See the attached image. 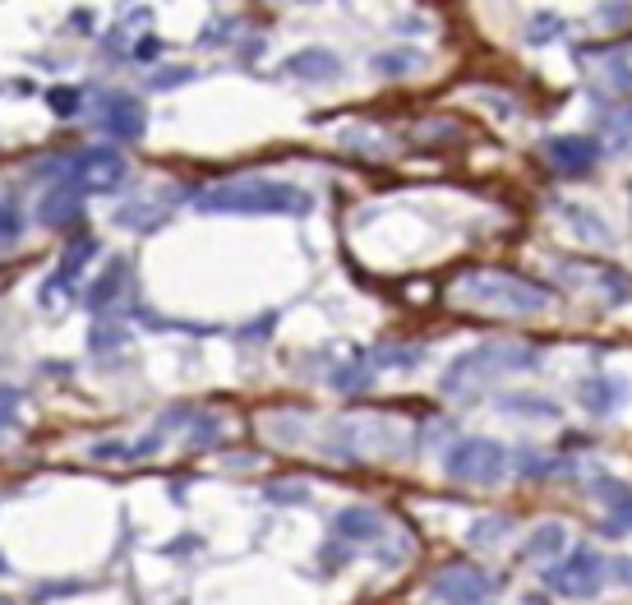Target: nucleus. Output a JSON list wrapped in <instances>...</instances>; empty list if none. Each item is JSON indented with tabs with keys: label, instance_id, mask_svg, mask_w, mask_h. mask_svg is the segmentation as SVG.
Segmentation results:
<instances>
[{
	"label": "nucleus",
	"instance_id": "nucleus-26",
	"mask_svg": "<svg viewBox=\"0 0 632 605\" xmlns=\"http://www.w3.org/2000/svg\"><path fill=\"white\" fill-rule=\"evenodd\" d=\"M194 79H199L194 65H162V70L148 74V88H153V93H176V88L194 84Z\"/></svg>",
	"mask_w": 632,
	"mask_h": 605
},
{
	"label": "nucleus",
	"instance_id": "nucleus-33",
	"mask_svg": "<svg viewBox=\"0 0 632 605\" xmlns=\"http://www.w3.org/2000/svg\"><path fill=\"white\" fill-rule=\"evenodd\" d=\"M563 28H568V24H563L559 14H536V24L526 28V37H531V42H536V47H540V42H545V37L563 33Z\"/></svg>",
	"mask_w": 632,
	"mask_h": 605
},
{
	"label": "nucleus",
	"instance_id": "nucleus-2",
	"mask_svg": "<svg viewBox=\"0 0 632 605\" xmlns=\"http://www.w3.org/2000/svg\"><path fill=\"white\" fill-rule=\"evenodd\" d=\"M453 301L466 310H489V315H545L559 301L554 287L508 268H471L453 282Z\"/></svg>",
	"mask_w": 632,
	"mask_h": 605
},
{
	"label": "nucleus",
	"instance_id": "nucleus-25",
	"mask_svg": "<svg viewBox=\"0 0 632 605\" xmlns=\"http://www.w3.org/2000/svg\"><path fill=\"white\" fill-rule=\"evenodd\" d=\"M508 536H513V518H508V513H494V518H476V527L466 532V541L489 550V545H503Z\"/></svg>",
	"mask_w": 632,
	"mask_h": 605
},
{
	"label": "nucleus",
	"instance_id": "nucleus-23",
	"mask_svg": "<svg viewBox=\"0 0 632 605\" xmlns=\"http://www.w3.org/2000/svg\"><path fill=\"white\" fill-rule=\"evenodd\" d=\"M116 222L148 236L157 222H167V208H162V199H153V204H125V208H116Z\"/></svg>",
	"mask_w": 632,
	"mask_h": 605
},
{
	"label": "nucleus",
	"instance_id": "nucleus-16",
	"mask_svg": "<svg viewBox=\"0 0 632 605\" xmlns=\"http://www.w3.org/2000/svg\"><path fill=\"white\" fill-rule=\"evenodd\" d=\"M79 213H84V194L70 190V185H51L42 194V204H37V222L42 227H70V222H79Z\"/></svg>",
	"mask_w": 632,
	"mask_h": 605
},
{
	"label": "nucleus",
	"instance_id": "nucleus-14",
	"mask_svg": "<svg viewBox=\"0 0 632 605\" xmlns=\"http://www.w3.org/2000/svg\"><path fill=\"white\" fill-rule=\"evenodd\" d=\"M287 74L305 79V84H333L342 74V56L328 47H300L296 56H287Z\"/></svg>",
	"mask_w": 632,
	"mask_h": 605
},
{
	"label": "nucleus",
	"instance_id": "nucleus-24",
	"mask_svg": "<svg viewBox=\"0 0 632 605\" xmlns=\"http://www.w3.org/2000/svg\"><path fill=\"white\" fill-rule=\"evenodd\" d=\"M328 384H333L337 393H360V388H370V384H374V365H370V356L360 351L356 365H337Z\"/></svg>",
	"mask_w": 632,
	"mask_h": 605
},
{
	"label": "nucleus",
	"instance_id": "nucleus-10",
	"mask_svg": "<svg viewBox=\"0 0 632 605\" xmlns=\"http://www.w3.org/2000/svg\"><path fill=\"white\" fill-rule=\"evenodd\" d=\"M130 282H134V264H130V259H111V264L102 268L93 282H88L84 310H93L97 319L111 315L116 305H125V291H130Z\"/></svg>",
	"mask_w": 632,
	"mask_h": 605
},
{
	"label": "nucleus",
	"instance_id": "nucleus-1",
	"mask_svg": "<svg viewBox=\"0 0 632 605\" xmlns=\"http://www.w3.org/2000/svg\"><path fill=\"white\" fill-rule=\"evenodd\" d=\"M199 213H245V218H305L314 194L277 176H231V181L194 190Z\"/></svg>",
	"mask_w": 632,
	"mask_h": 605
},
{
	"label": "nucleus",
	"instance_id": "nucleus-28",
	"mask_svg": "<svg viewBox=\"0 0 632 605\" xmlns=\"http://www.w3.org/2000/svg\"><path fill=\"white\" fill-rule=\"evenodd\" d=\"M591 495H596L600 504H605V509H614V504H623V499H628L632 490L619 481V476H596V481H591Z\"/></svg>",
	"mask_w": 632,
	"mask_h": 605
},
{
	"label": "nucleus",
	"instance_id": "nucleus-30",
	"mask_svg": "<svg viewBox=\"0 0 632 605\" xmlns=\"http://www.w3.org/2000/svg\"><path fill=\"white\" fill-rule=\"evenodd\" d=\"M19 407H24V393L10 384H0V439H5V430H14V421H19Z\"/></svg>",
	"mask_w": 632,
	"mask_h": 605
},
{
	"label": "nucleus",
	"instance_id": "nucleus-20",
	"mask_svg": "<svg viewBox=\"0 0 632 605\" xmlns=\"http://www.w3.org/2000/svg\"><path fill=\"white\" fill-rule=\"evenodd\" d=\"M97 250H102V241H97V236H88V231H84V236H74V241L60 250L56 278H65V282L74 287V282H79V273H84V268L97 259Z\"/></svg>",
	"mask_w": 632,
	"mask_h": 605
},
{
	"label": "nucleus",
	"instance_id": "nucleus-36",
	"mask_svg": "<svg viewBox=\"0 0 632 605\" xmlns=\"http://www.w3.org/2000/svg\"><path fill=\"white\" fill-rule=\"evenodd\" d=\"M222 435V421H217V416H199V421L190 425V444H213V439Z\"/></svg>",
	"mask_w": 632,
	"mask_h": 605
},
{
	"label": "nucleus",
	"instance_id": "nucleus-15",
	"mask_svg": "<svg viewBox=\"0 0 632 605\" xmlns=\"http://www.w3.org/2000/svg\"><path fill=\"white\" fill-rule=\"evenodd\" d=\"M554 213H559V218L573 227L577 241L600 245V250H609V245H614V231H609V222L600 218V213H591L586 204H563V199H554Z\"/></svg>",
	"mask_w": 632,
	"mask_h": 605
},
{
	"label": "nucleus",
	"instance_id": "nucleus-18",
	"mask_svg": "<svg viewBox=\"0 0 632 605\" xmlns=\"http://www.w3.org/2000/svg\"><path fill=\"white\" fill-rule=\"evenodd\" d=\"M563 550H568V527H563V522H540V527H531V536H526L522 559L526 564H549V559H559Z\"/></svg>",
	"mask_w": 632,
	"mask_h": 605
},
{
	"label": "nucleus",
	"instance_id": "nucleus-29",
	"mask_svg": "<svg viewBox=\"0 0 632 605\" xmlns=\"http://www.w3.org/2000/svg\"><path fill=\"white\" fill-rule=\"evenodd\" d=\"M88 458H97V462H134L139 453H134V444H125V439H102V444L88 448Z\"/></svg>",
	"mask_w": 632,
	"mask_h": 605
},
{
	"label": "nucleus",
	"instance_id": "nucleus-21",
	"mask_svg": "<svg viewBox=\"0 0 632 605\" xmlns=\"http://www.w3.org/2000/svg\"><path fill=\"white\" fill-rule=\"evenodd\" d=\"M263 499L277 504V509H296V504H310V481L305 476H273L263 485Z\"/></svg>",
	"mask_w": 632,
	"mask_h": 605
},
{
	"label": "nucleus",
	"instance_id": "nucleus-35",
	"mask_svg": "<svg viewBox=\"0 0 632 605\" xmlns=\"http://www.w3.org/2000/svg\"><path fill=\"white\" fill-rule=\"evenodd\" d=\"M605 125L619 134L623 144H632V107H609L605 111Z\"/></svg>",
	"mask_w": 632,
	"mask_h": 605
},
{
	"label": "nucleus",
	"instance_id": "nucleus-39",
	"mask_svg": "<svg viewBox=\"0 0 632 605\" xmlns=\"http://www.w3.org/2000/svg\"><path fill=\"white\" fill-rule=\"evenodd\" d=\"M162 47H167V42H162V37H144V42H139V47H134V61H157V56H162Z\"/></svg>",
	"mask_w": 632,
	"mask_h": 605
},
{
	"label": "nucleus",
	"instance_id": "nucleus-34",
	"mask_svg": "<svg viewBox=\"0 0 632 605\" xmlns=\"http://www.w3.org/2000/svg\"><path fill=\"white\" fill-rule=\"evenodd\" d=\"M130 338L120 324H97L93 328V351H111V347H120V342Z\"/></svg>",
	"mask_w": 632,
	"mask_h": 605
},
{
	"label": "nucleus",
	"instance_id": "nucleus-6",
	"mask_svg": "<svg viewBox=\"0 0 632 605\" xmlns=\"http://www.w3.org/2000/svg\"><path fill=\"white\" fill-rule=\"evenodd\" d=\"M605 578H609V559L600 550H591V545H577L554 564H545L549 592H559L563 601H591V596L605 592Z\"/></svg>",
	"mask_w": 632,
	"mask_h": 605
},
{
	"label": "nucleus",
	"instance_id": "nucleus-38",
	"mask_svg": "<svg viewBox=\"0 0 632 605\" xmlns=\"http://www.w3.org/2000/svg\"><path fill=\"white\" fill-rule=\"evenodd\" d=\"M47 102L60 111V116H74V107H79V93H74V88H51Z\"/></svg>",
	"mask_w": 632,
	"mask_h": 605
},
{
	"label": "nucleus",
	"instance_id": "nucleus-8",
	"mask_svg": "<svg viewBox=\"0 0 632 605\" xmlns=\"http://www.w3.org/2000/svg\"><path fill=\"white\" fill-rule=\"evenodd\" d=\"M540 158L559 171V176H586V171L600 167L605 148L591 134H549L545 144H540Z\"/></svg>",
	"mask_w": 632,
	"mask_h": 605
},
{
	"label": "nucleus",
	"instance_id": "nucleus-7",
	"mask_svg": "<svg viewBox=\"0 0 632 605\" xmlns=\"http://www.w3.org/2000/svg\"><path fill=\"white\" fill-rule=\"evenodd\" d=\"M489 592H494V578L485 569H476V564H448L425 587L430 605H485Z\"/></svg>",
	"mask_w": 632,
	"mask_h": 605
},
{
	"label": "nucleus",
	"instance_id": "nucleus-41",
	"mask_svg": "<svg viewBox=\"0 0 632 605\" xmlns=\"http://www.w3.org/2000/svg\"><path fill=\"white\" fill-rule=\"evenodd\" d=\"M609 573H614L619 582H628V587H632V559H614V569H609Z\"/></svg>",
	"mask_w": 632,
	"mask_h": 605
},
{
	"label": "nucleus",
	"instance_id": "nucleus-40",
	"mask_svg": "<svg viewBox=\"0 0 632 605\" xmlns=\"http://www.w3.org/2000/svg\"><path fill=\"white\" fill-rule=\"evenodd\" d=\"M227 33H236V19H217L213 28H203V47H217V37H227Z\"/></svg>",
	"mask_w": 632,
	"mask_h": 605
},
{
	"label": "nucleus",
	"instance_id": "nucleus-37",
	"mask_svg": "<svg viewBox=\"0 0 632 605\" xmlns=\"http://www.w3.org/2000/svg\"><path fill=\"white\" fill-rule=\"evenodd\" d=\"M319 559H323V569H328V573H333V569H342V564H346V559H351V545H337V541H328V545H323V550H319Z\"/></svg>",
	"mask_w": 632,
	"mask_h": 605
},
{
	"label": "nucleus",
	"instance_id": "nucleus-9",
	"mask_svg": "<svg viewBox=\"0 0 632 605\" xmlns=\"http://www.w3.org/2000/svg\"><path fill=\"white\" fill-rule=\"evenodd\" d=\"M97 130L120 139V144H139L148 130V111L134 93H102L97 102Z\"/></svg>",
	"mask_w": 632,
	"mask_h": 605
},
{
	"label": "nucleus",
	"instance_id": "nucleus-27",
	"mask_svg": "<svg viewBox=\"0 0 632 605\" xmlns=\"http://www.w3.org/2000/svg\"><path fill=\"white\" fill-rule=\"evenodd\" d=\"M24 236V213H19V204L14 199H0V250L5 245H14Z\"/></svg>",
	"mask_w": 632,
	"mask_h": 605
},
{
	"label": "nucleus",
	"instance_id": "nucleus-19",
	"mask_svg": "<svg viewBox=\"0 0 632 605\" xmlns=\"http://www.w3.org/2000/svg\"><path fill=\"white\" fill-rule=\"evenodd\" d=\"M494 407L517 421H559V402L554 398H540V393H499Z\"/></svg>",
	"mask_w": 632,
	"mask_h": 605
},
{
	"label": "nucleus",
	"instance_id": "nucleus-43",
	"mask_svg": "<svg viewBox=\"0 0 632 605\" xmlns=\"http://www.w3.org/2000/svg\"><path fill=\"white\" fill-rule=\"evenodd\" d=\"M0 605H19V601H10V596H0Z\"/></svg>",
	"mask_w": 632,
	"mask_h": 605
},
{
	"label": "nucleus",
	"instance_id": "nucleus-31",
	"mask_svg": "<svg viewBox=\"0 0 632 605\" xmlns=\"http://www.w3.org/2000/svg\"><path fill=\"white\" fill-rule=\"evenodd\" d=\"M600 532H605L609 541H614V536H623V532H632V495L623 499V504H614V509H609V518L600 522Z\"/></svg>",
	"mask_w": 632,
	"mask_h": 605
},
{
	"label": "nucleus",
	"instance_id": "nucleus-32",
	"mask_svg": "<svg viewBox=\"0 0 632 605\" xmlns=\"http://www.w3.org/2000/svg\"><path fill=\"white\" fill-rule=\"evenodd\" d=\"M370 365H420L425 351H402V347H379V351H365Z\"/></svg>",
	"mask_w": 632,
	"mask_h": 605
},
{
	"label": "nucleus",
	"instance_id": "nucleus-17",
	"mask_svg": "<svg viewBox=\"0 0 632 605\" xmlns=\"http://www.w3.org/2000/svg\"><path fill=\"white\" fill-rule=\"evenodd\" d=\"M508 472L517 476H554V472H573V462L549 453V448H536V444H522L508 453Z\"/></svg>",
	"mask_w": 632,
	"mask_h": 605
},
{
	"label": "nucleus",
	"instance_id": "nucleus-13",
	"mask_svg": "<svg viewBox=\"0 0 632 605\" xmlns=\"http://www.w3.org/2000/svg\"><path fill=\"white\" fill-rule=\"evenodd\" d=\"M559 273H563L568 282H586V287H596L609 305H623V301L632 296L628 278H623L619 268H600V264H568V259H559Z\"/></svg>",
	"mask_w": 632,
	"mask_h": 605
},
{
	"label": "nucleus",
	"instance_id": "nucleus-42",
	"mask_svg": "<svg viewBox=\"0 0 632 605\" xmlns=\"http://www.w3.org/2000/svg\"><path fill=\"white\" fill-rule=\"evenodd\" d=\"M0 573H10V564H5V555H0Z\"/></svg>",
	"mask_w": 632,
	"mask_h": 605
},
{
	"label": "nucleus",
	"instance_id": "nucleus-5",
	"mask_svg": "<svg viewBox=\"0 0 632 605\" xmlns=\"http://www.w3.org/2000/svg\"><path fill=\"white\" fill-rule=\"evenodd\" d=\"M443 476L462 485H499L508 476V448L485 435H462L443 448Z\"/></svg>",
	"mask_w": 632,
	"mask_h": 605
},
{
	"label": "nucleus",
	"instance_id": "nucleus-4",
	"mask_svg": "<svg viewBox=\"0 0 632 605\" xmlns=\"http://www.w3.org/2000/svg\"><path fill=\"white\" fill-rule=\"evenodd\" d=\"M37 176H51L56 185H70L79 194H116L130 181V162L111 144L79 148V153H56L51 162H37Z\"/></svg>",
	"mask_w": 632,
	"mask_h": 605
},
{
	"label": "nucleus",
	"instance_id": "nucleus-22",
	"mask_svg": "<svg viewBox=\"0 0 632 605\" xmlns=\"http://www.w3.org/2000/svg\"><path fill=\"white\" fill-rule=\"evenodd\" d=\"M420 65H425L420 47H383L370 56V70H379V74H411Z\"/></svg>",
	"mask_w": 632,
	"mask_h": 605
},
{
	"label": "nucleus",
	"instance_id": "nucleus-12",
	"mask_svg": "<svg viewBox=\"0 0 632 605\" xmlns=\"http://www.w3.org/2000/svg\"><path fill=\"white\" fill-rule=\"evenodd\" d=\"M632 398V388H628V379H619V375H586L582 384H577V402H582L591 416H614L623 407V402Z\"/></svg>",
	"mask_w": 632,
	"mask_h": 605
},
{
	"label": "nucleus",
	"instance_id": "nucleus-11",
	"mask_svg": "<svg viewBox=\"0 0 632 605\" xmlns=\"http://www.w3.org/2000/svg\"><path fill=\"white\" fill-rule=\"evenodd\" d=\"M333 536L346 545H374L388 536V518L379 509H370V504H351V509H337Z\"/></svg>",
	"mask_w": 632,
	"mask_h": 605
},
{
	"label": "nucleus",
	"instance_id": "nucleus-3",
	"mask_svg": "<svg viewBox=\"0 0 632 605\" xmlns=\"http://www.w3.org/2000/svg\"><path fill=\"white\" fill-rule=\"evenodd\" d=\"M540 365V347L531 342H517V338H499V342H480V347L462 351L448 370H443V393L448 398H476L480 388H489L494 379H508V375H526Z\"/></svg>",
	"mask_w": 632,
	"mask_h": 605
}]
</instances>
